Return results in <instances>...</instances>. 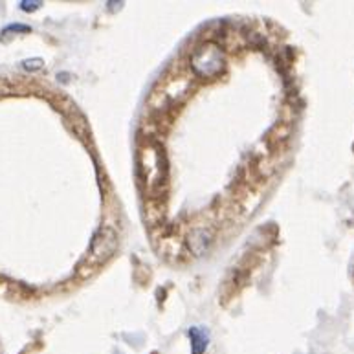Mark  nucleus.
<instances>
[{
    "label": "nucleus",
    "instance_id": "nucleus-1",
    "mask_svg": "<svg viewBox=\"0 0 354 354\" xmlns=\"http://www.w3.org/2000/svg\"><path fill=\"white\" fill-rule=\"evenodd\" d=\"M162 156L160 149L154 143L147 142V145L140 149V169L147 171L145 175V182H147V189L151 193L162 189V182L165 180V165L162 164Z\"/></svg>",
    "mask_w": 354,
    "mask_h": 354
},
{
    "label": "nucleus",
    "instance_id": "nucleus-2",
    "mask_svg": "<svg viewBox=\"0 0 354 354\" xmlns=\"http://www.w3.org/2000/svg\"><path fill=\"white\" fill-rule=\"evenodd\" d=\"M118 250V233L114 227L101 226L95 232L92 239V246H90V266H100L111 259L112 255L116 254Z\"/></svg>",
    "mask_w": 354,
    "mask_h": 354
},
{
    "label": "nucleus",
    "instance_id": "nucleus-3",
    "mask_svg": "<svg viewBox=\"0 0 354 354\" xmlns=\"http://www.w3.org/2000/svg\"><path fill=\"white\" fill-rule=\"evenodd\" d=\"M191 66L202 77L217 75L224 66V55H222L221 48L215 44H204V46L196 48V52L191 57Z\"/></svg>",
    "mask_w": 354,
    "mask_h": 354
},
{
    "label": "nucleus",
    "instance_id": "nucleus-4",
    "mask_svg": "<svg viewBox=\"0 0 354 354\" xmlns=\"http://www.w3.org/2000/svg\"><path fill=\"white\" fill-rule=\"evenodd\" d=\"M212 243V235L204 227H196L189 235V248L195 255H202Z\"/></svg>",
    "mask_w": 354,
    "mask_h": 354
},
{
    "label": "nucleus",
    "instance_id": "nucleus-5",
    "mask_svg": "<svg viewBox=\"0 0 354 354\" xmlns=\"http://www.w3.org/2000/svg\"><path fill=\"white\" fill-rule=\"evenodd\" d=\"M189 338L193 354H204V351L207 349V344H209V334H207V330H204L201 327H191Z\"/></svg>",
    "mask_w": 354,
    "mask_h": 354
},
{
    "label": "nucleus",
    "instance_id": "nucleus-6",
    "mask_svg": "<svg viewBox=\"0 0 354 354\" xmlns=\"http://www.w3.org/2000/svg\"><path fill=\"white\" fill-rule=\"evenodd\" d=\"M41 6V2H22V10H35V8H39Z\"/></svg>",
    "mask_w": 354,
    "mask_h": 354
}]
</instances>
